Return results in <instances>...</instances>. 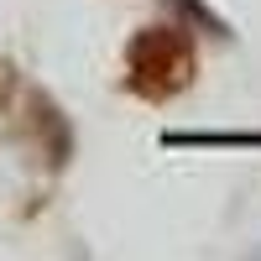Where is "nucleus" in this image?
I'll return each instance as SVG.
<instances>
[{
    "label": "nucleus",
    "instance_id": "1",
    "mask_svg": "<svg viewBox=\"0 0 261 261\" xmlns=\"http://www.w3.org/2000/svg\"><path fill=\"white\" fill-rule=\"evenodd\" d=\"M125 73L141 99H172L183 94L199 73V53L183 27H146L125 47Z\"/></svg>",
    "mask_w": 261,
    "mask_h": 261
}]
</instances>
